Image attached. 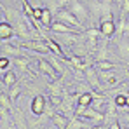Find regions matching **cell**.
Listing matches in <instances>:
<instances>
[{
    "instance_id": "1",
    "label": "cell",
    "mask_w": 129,
    "mask_h": 129,
    "mask_svg": "<svg viewBox=\"0 0 129 129\" xmlns=\"http://www.w3.org/2000/svg\"><path fill=\"white\" fill-rule=\"evenodd\" d=\"M68 11H70L72 14H75L82 23H87V21H89V18H91L89 9L84 5V2H80V0H72L70 5H68Z\"/></svg>"
},
{
    "instance_id": "2",
    "label": "cell",
    "mask_w": 129,
    "mask_h": 129,
    "mask_svg": "<svg viewBox=\"0 0 129 129\" xmlns=\"http://www.w3.org/2000/svg\"><path fill=\"white\" fill-rule=\"evenodd\" d=\"M58 19H59V21H63V23H66L68 26L77 28L79 31H86V30H84V23L80 21L75 14H72L68 9H63V11H59V12H58Z\"/></svg>"
},
{
    "instance_id": "3",
    "label": "cell",
    "mask_w": 129,
    "mask_h": 129,
    "mask_svg": "<svg viewBox=\"0 0 129 129\" xmlns=\"http://www.w3.org/2000/svg\"><path fill=\"white\" fill-rule=\"evenodd\" d=\"M84 35H86V39H87V51L96 52V51H98V39L101 37L100 28L91 26V28H87L86 31H84Z\"/></svg>"
},
{
    "instance_id": "4",
    "label": "cell",
    "mask_w": 129,
    "mask_h": 129,
    "mask_svg": "<svg viewBox=\"0 0 129 129\" xmlns=\"http://www.w3.org/2000/svg\"><path fill=\"white\" fill-rule=\"evenodd\" d=\"M21 47L24 49H30V51H37V52H42V54H49V52H52L51 51V47L47 45V42L40 39V40H24L21 44Z\"/></svg>"
},
{
    "instance_id": "5",
    "label": "cell",
    "mask_w": 129,
    "mask_h": 129,
    "mask_svg": "<svg viewBox=\"0 0 129 129\" xmlns=\"http://www.w3.org/2000/svg\"><path fill=\"white\" fill-rule=\"evenodd\" d=\"M84 75H86L87 82L91 84V87L96 91V92H101V91H105V87H103V84L100 82V75L94 72V68L92 66H87L86 70H84Z\"/></svg>"
},
{
    "instance_id": "6",
    "label": "cell",
    "mask_w": 129,
    "mask_h": 129,
    "mask_svg": "<svg viewBox=\"0 0 129 129\" xmlns=\"http://www.w3.org/2000/svg\"><path fill=\"white\" fill-rule=\"evenodd\" d=\"M37 64H39V68H40V72L45 73L47 77H49V80L51 82H54L56 79H59V73L54 70V66L49 63L47 59H42V58H37Z\"/></svg>"
},
{
    "instance_id": "7",
    "label": "cell",
    "mask_w": 129,
    "mask_h": 129,
    "mask_svg": "<svg viewBox=\"0 0 129 129\" xmlns=\"http://www.w3.org/2000/svg\"><path fill=\"white\" fill-rule=\"evenodd\" d=\"M100 79L105 82L107 87H115L122 84V79L115 73V70H108V72H100Z\"/></svg>"
},
{
    "instance_id": "8",
    "label": "cell",
    "mask_w": 129,
    "mask_h": 129,
    "mask_svg": "<svg viewBox=\"0 0 129 129\" xmlns=\"http://www.w3.org/2000/svg\"><path fill=\"white\" fill-rule=\"evenodd\" d=\"M117 56L122 61L129 63V37L127 35L120 37V40L117 42Z\"/></svg>"
},
{
    "instance_id": "9",
    "label": "cell",
    "mask_w": 129,
    "mask_h": 129,
    "mask_svg": "<svg viewBox=\"0 0 129 129\" xmlns=\"http://www.w3.org/2000/svg\"><path fill=\"white\" fill-rule=\"evenodd\" d=\"M87 9H89V14H91V19H94V21H101V12H103V0H91L89 2V5H87Z\"/></svg>"
},
{
    "instance_id": "10",
    "label": "cell",
    "mask_w": 129,
    "mask_h": 129,
    "mask_svg": "<svg viewBox=\"0 0 129 129\" xmlns=\"http://www.w3.org/2000/svg\"><path fill=\"white\" fill-rule=\"evenodd\" d=\"M100 33L103 39H110L117 35V23L115 21H100Z\"/></svg>"
},
{
    "instance_id": "11",
    "label": "cell",
    "mask_w": 129,
    "mask_h": 129,
    "mask_svg": "<svg viewBox=\"0 0 129 129\" xmlns=\"http://www.w3.org/2000/svg\"><path fill=\"white\" fill-rule=\"evenodd\" d=\"M45 103H47V100H45V96L44 94H37L35 98H33V101H31V113L33 115H42L44 112H45Z\"/></svg>"
},
{
    "instance_id": "12",
    "label": "cell",
    "mask_w": 129,
    "mask_h": 129,
    "mask_svg": "<svg viewBox=\"0 0 129 129\" xmlns=\"http://www.w3.org/2000/svg\"><path fill=\"white\" fill-rule=\"evenodd\" d=\"M49 30H51L52 33H80L77 28H73V26H68L66 23L59 21V19H58L56 23H52Z\"/></svg>"
},
{
    "instance_id": "13",
    "label": "cell",
    "mask_w": 129,
    "mask_h": 129,
    "mask_svg": "<svg viewBox=\"0 0 129 129\" xmlns=\"http://www.w3.org/2000/svg\"><path fill=\"white\" fill-rule=\"evenodd\" d=\"M0 37H2V40H9V39L16 37L14 26L7 21V19H2V23H0Z\"/></svg>"
},
{
    "instance_id": "14",
    "label": "cell",
    "mask_w": 129,
    "mask_h": 129,
    "mask_svg": "<svg viewBox=\"0 0 129 129\" xmlns=\"http://www.w3.org/2000/svg\"><path fill=\"white\" fill-rule=\"evenodd\" d=\"M47 89H49V96H59L63 98L64 91H63V77L56 79L54 82H49L47 84Z\"/></svg>"
},
{
    "instance_id": "15",
    "label": "cell",
    "mask_w": 129,
    "mask_h": 129,
    "mask_svg": "<svg viewBox=\"0 0 129 129\" xmlns=\"http://www.w3.org/2000/svg\"><path fill=\"white\" fill-rule=\"evenodd\" d=\"M2 51H4V56H12L14 59H16V58H24L21 49L16 47V45L7 44V40H2Z\"/></svg>"
},
{
    "instance_id": "16",
    "label": "cell",
    "mask_w": 129,
    "mask_h": 129,
    "mask_svg": "<svg viewBox=\"0 0 129 129\" xmlns=\"http://www.w3.org/2000/svg\"><path fill=\"white\" fill-rule=\"evenodd\" d=\"M119 119V107L115 105V101H108L107 112H105V126H108L112 120Z\"/></svg>"
},
{
    "instance_id": "17",
    "label": "cell",
    "mask_w": 129,
    "mask_h": 129,
    "mask_svg": "<svg viewBox=\"0 0 129 129\" xmlns=\"http://www.w3.org/2000/svg\"><path fill=\"white\" fill-rule=\"evenodd\" d=\"M86 120H94V122H101V120H105V113H101V112H98V110H94L92 107H87V110L84 112V115H82Z\"/></svg>"
},
{
    "instance_id": "18",
    "label": "cell",
    "mask_w": 129,
    "mask_h": 129,
    "mask_svg": "<svg viewBox=\"0 0 129 129\" xmlns=\"http://www.w3.org/2000/svg\"><path fill=\"white\" fill-rule=\"evenodd\" d=\"M51 120H52V124L58 129H66L68 122H70V119H68L66 115H63V113H59V112H56V113L51 117Z\"/></svg>"
},
{
    "instance_id": "19",
    "label": "cell",
    "mask_w": 129,
    "mask_h": 129,
    "mask_svg": "<svg viewBox=\"0 0 129 129\" xmlns=\"http://www.w3.org/2000/svg\"><path fill=\"white\" fill-rule=\"evenodd\" d=\"M47 61L54 66V70H56L61 77H64V66H63L64 61L59 58V56H56V54H49V59H47Z\"/></svg>"
},
{
    "instance_id": "20",
    "label": "cell",
    "mask_w": 129,
    "mask_h": 129,
    "mask_svg": "<svg viewBox=\"0 0 129 129\" xmlns=\"http://www.w3.org/2000/svg\"><path fill=\"white\" fill-rule=\"evenodd\" d=\"M108 58H110V51H108L107 42H105L103 45H100L98 51L94 52V59H96V63H98V61H108Z\"/></svg>"
},
{
    "instance_id": "21",
    "label": "cell",
    "mask_w": 129,
    "mask_h": 129,
    "mask_svg": "<svg viewBox=\"0 0 129 129\" xmlns=\"http://www.w3.org/2000/svg\"><path fill=\"white\" fill-rule=\"evenodd\" d=\"M70 2L72 0H49V7H51V11H54L58 14L61 9H68Z\"/></svg>"
},
{
    "instance_id": "22",
    "label": "cell",
    "mask_w": 129,
    "mask_h": 129,
    "mask_svg": "<svg viewBox=\"0 0 129 129\" xmlns=\"http://www.w3.org/2000/svg\"><path fill=\"white\" fill-rule=\"evenodd\" d=\"M40 23H42L44 28H51V24H52V11L51 9H45L42 7V18H40Z\"/></svg>"
},
{
    "instance_id": "23",
    "label": "cell",
    "mask_w": 129,
    "mask_h": 129,
    "mask_svg": "<svg viewBox=\"0 0 129 129\" xmlns=\"http://www.w3.org/2000/svg\"><path fill=\"white\" fill-rule=\"evenodd\" d=\"M2 82H4V86H7V89H11L14 84H18L16 73L14 72H7L5 75H2Z\"/></svg>"
},
{
    "instance_id": "24",
    "label": "cell",
    "mask_w": 129,
    "mask_h": 129,
    "mask_svg": "<svg viewBox=\"0 0 129 129\" xmlns=\"http://www.w3.org/2000/svg\"><path fill=\"white\" fill-rule=\"evenodd\" d=\"M91 103H92V91H91V92H82V94H79L77 105H80V107H91Z\"/></svg>"
},
{
    "instance_id": "25",
    "label": "cell",
    "mask_w": 129,
    "mask_h": 129,
    "mask_svg": "<svg viewBox=\"0 0 129 129\" xmlns=\"http://www.w3.org/2000/svg\"><path fill=\"white\" fill-rule=\"evenodd\" d=\"M66 129H84V119L82 117H72L70 119V122H68V126Z\"/></svg>"
},
{
    "instance_id": "26",
    "label": "cell",
    "mask_w": 129,
    "mask_h": 129,
    "mask_svg": "<svg viewBox=\"0 0 129 129\" xmlns=\"http://www.w3.org/2000/svg\"><path fill=\"white\" fill-rule=\"evenodd\" d=\"M7 94H9V98H11L12 105H14V103H16V100H18V96L21 94V86H19V84H14V86L7 91Z\"/></svg>"
},
{
    "instance_id": "27",
    "label": "cell",
    "mask_w": 129,
    "mask_h": 129,
    "mask_svg": "<svg viewBox=\"0 0 129 129\" xmlns=\"http://www.w3.org/2000/svg\"><path fill=\"white\" fill-rule=\"evenodd\" d=\"M14 64H16L21 72H30V66H28V64H30V59H28V58H16V59H14Z\"/></svg>"
},
{
    "instance_id": "28",
    "label": "cell",
    "mask_w": 129,
    "mask_h": 129,
    "mask_svg": "<svg viewBox=\"0 0 129 129\" xmlns=\"http://www.w3.org/2000/svg\"><path fill=\"white\" fill-rule=\"evenodd\" d=\"M0 103H2V108H5V110H12V107H14L11 98H9V94H5V91L0 92Z\"/></svg>"
},
{
    "instance_id": "29",
    "label": "cell",
    "mask_w": 129,
    "mask_h": 129,
    "mask_svg": "<svg viewBox=\"0 0 129 129\" xmlns=\"http://www.w3.org/2000/svg\"><path fill=\"white\" fill-rule=\"evenodd\" d=\"M96 68L100 72H108V70H115V64L112 61H98L96 63Z\"/></svg>"
},
{
    "instance_id": "30",
    "label": "cell",
    "mask_w": 129,
    "mask_h": 129,
    "mask_svg": "<svg viewBox=\"0 0 129 129\" xmlns=\"http://www.w3.org/2000/svg\"><path fill=\"white\" fill-rule=\"evenodd\" d=\"M9 66H11V61H9V58L2 56V59H0V70H2V75H5L7 72H11V70H9Z\"/></svg>"
},
{
    "instance_id": "31",
    "label": "cell",
    "mask_w": 129,
    "mask_h": 129,
    "mask_svg": "<svg viewBox=\"0 0 129 129\" xmlns=\"http://www.w3.org/2000/svg\"><path fill=\"white\" fill-rule=\"evenodd\" d=\"M127 14H129V0H124V4H122V7H120V16L126 18Z\"/></svg>"
},
{
    "instance_id": "32",
    "label": "cell",
    "mask_w": 129,
    "mask_h": 129,
    "mask_svg": "<svg viewBox=\"0 0 129 129\" xmlns=\"http://www.w3.org/2000/svg\"><path fill=\"white\" fill-rule=\"evenodd\" d=\"M108 127H110V129H120V126H119V120H112V122L108 124Z\"/></svg>"
},
{
    "instance_id": "33",
    "label": "cell",
    "mask_w": 129,
    "mask_h": 129,
    "mask_svg": "<svg viewBox=\"0 0 129 129\" xmlns=\"http://www.w3.org/2000/svg\"><path fill=\"white\" fill-rule=\"evenodd\" d=\"M124 120H126V122H127V124H129V112H127V113H126V115H124Z\"/></svg>"
},
{
    "instance_id": "34",
    "label": "cell",
    "mask_w": 129,
    "mask_h": 129,
    "mask_svg": "<svg viewBox=\"0 0 129 129\" xmlns=\"http://www.w3.org/2000/svg\"><path fill=\"white\" fill-rule=\"evenodd\" d=\"M115 2H117V4H119L120 7H122V4H124V0H115Z\"/></svg>"
},
{
    "instance_id": "35",
    "label": "cell",
    "mask_w": 129,
    "mask_h": 129,
    "mask_svg": "<svg viewBox=\"0 0 129 129\" xmlns=\"http://www.w3.org/2000/svg\"><path fill=\"white\" fill-rule=\"evenodd\" d=\"M80 2H84V0H80ZM89 2H91V0H87V4H89Z\"/></svg>"
},
{
    "instance_id": "36",
    "label": "cell",
    "mask_w": 129,
    "mask_h": 129,
    "mask_svg": "<svg viewBox=\"0 0 129 129\" xmlns=\"http://www.w3.org/2000/svg\"><path fill=\"white\" fill-rule=\"evenodd\" d=\"M127 37H129V33H127Z\"/></svg>"
},
{
    "instance_id": "37",
    "label": "cell",
    "mask_w": 129,
    "mask_h": 129,
    "mask_svg": "<svg viewBox=\"0 0 129 129\" xmlns=\"http://www.w3.org/2000/svg\"><path fill=\"white\" fill-rule=\"evenodd\" d=\"M127 129H129V127H127Z\"/></svg>"
}]
</instances>
